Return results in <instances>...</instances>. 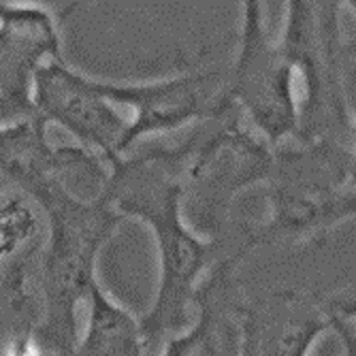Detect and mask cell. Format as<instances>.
Here are the masks:
<instances>
[{"label":"cell","instance_id":"cell-1","mask_svg":"<svg viewBox=\"0 0 356 356\" xmlns=\"http://www.w3.org/2000/svg\"><path fill=\"white\" fill-rule=\"evenodd\" d=\"M107 199L122 218L149 226L158 248V290L152 307L139 318L145 352L160 350L181 333L194 314L197 288L216 263L218 243L199 237L184 218L181 163L175 149H149L118 158L103 179Z\"/></svg>","mask_w":356,"mask_h":356},{"label":"cell","instance_id":"cell-2","mask_svg":"<svg viewBox=\"0 0 356 356\" xmlns=\"http://www.w3.org/2000/svg\"><path fill=\"white\" fill-rule=\"evenodd\" d=\"M24 190L45 211L49 239L41 258L43 316L32 331L58 356H71L79 339L77 309L99 282L96 263L124 218L105 192L81 199L60 173L35 177Z\"/></svg>","mask_w":356,"mask_h":356},{"label":"cell","instance_id":"cell-3","mask_svg":"<svg viewBox=\"0 0 356 356\" xmlns=\"http://www.w3.org/2000/svg\"><path fill=\"white\" fill-rule=\"evenodd\" d=\"M269 216L248 231L243 258L273 239H320L354 216V145L297 141L275 147L265 179Z\"/></svg>","mask_w":356,"mask_h":356},{"label":"cell","instance_id":"cell-4","mask_svg":"<svg viewBox=\"0 0 356 356\" xmlns=\"http://www.w3.org/2000/svg\"><path fill=\"white\" fill-rule=\"evenodd\" d=\"M341 3L286 5L280 49L305 81L299 105V141L354 143V122L346 94V39Z\"/></svg>","mask_w":356,"mask_h":356},{"label":"cell","instance_id":"cell-5","mask_svg":"<svg viewBox=\"0 0 356 356\" xmlns=\"http://www.w3.org/2000/svg\"><path fill=\"white\" fill-rule=\"evenodd\" d=\"M239 49L224 79V92L235 109L250 118L269 147L299 141V105L295 71L284 58L280 43L269 37L261 3L241 5Z\"/></svg>","mask_w":356,"mask_h":356},{"label":"cell","instance_id":"cell-6","mask_svg":"<svg viewBox=\"0 0 356 356\" xmlns=\"http://www.w3.org/2000/svg\"><path fill=\"white\" fill-rule=\"evenodd\" d=\"M218 120V131L177 147L184 201L207 226L226 216L243 188L265 184L273 163V147L239 124L235 107Z\"/></svg>","mask_w":356,"mask_h":356},{"label":"cell","instance_id":"cell-7","mask_svg":"<svg viewBox=\"0 0 356 356\" xmlns=\"http://www.w3.org/2000/svg\"><path fill=\"white\" fill-rule=\"evenodd\" d=\"M32 105L39 120L62 126L81 143V149L105 160L107 167L124 156L131 120L101 96L96 79L73 71L62 58L39 69L32 86Z\"/></svg>","mask_w":356,"mask_h":356},{"label":"cell","instance_id":"cell-8","mask_svg":"<svg viewBox=\"0 0 356 356\" xmlns=\"http://www.w3.org/2000/svg\"><path fill=\"white\" fill-rule=\"evenodd\" d=\"M96 88L111 105L131 107L135 113L124 139L126 152L141 137L173 133L199 120H218L235 107L224 92V79L216 71H192L147 83L96 79Z\"/></svg>","mask_w":356,"mask_h":356},{"label":"cell","instance_id":"cell-9","mask_svg":"<svg viewBox=\"0 0 356 356\" xmlns=\"http://www.w3.org/2000/svg\"><path fill=\"white\" fill-rule=\"evenodd\" d=\"M354 303L352 293L316 297L271 293L241 305V356H309L314 343L333 333L335 314Z\"/></svg>","mask_w":356,"mask_h":356},{"label":"cell","instance_id":"cell-10","mask_svg":"<svg viewBox=\"0 0 356 356\" xmlns=\"http://www.w3.org/2000/svg\"><path fill=\"white\" fill-rule=\"evenodd\" d=\"M62 58L54 15L41 5L0 3V122L37 118L32 86L43 64Z\"/></svg>","mask_w":356,"mask_h":356},{"label":"cell","instance_id":"cell-11","mask_svg":"<svg viewBox=\"0 0 356 356\" xmlns=\"http://www.w3.org/2000/svg\"><path fill=\"white\" fill-rule=\"evenodd\" d=\"M243 258L235 252L216 261L194 295L190 325L167 339L160 356H241V305L245 295L235 271Z\"/></svg>","mask_w":356,"mask_h":356},{"label":"cell","instance_id":"cell-12","mask_svg":"<svg viewBox=\"0 0 356 356\" xmlns=\"http://www.w3.org/2000/svg\"><path fill=\"white\" fill-rule=\"evenodd\" d=\"M86 331L71 356H145L139 318L96 282L86 299Z\"/></svg>","mask_w":356,"mask_h":356},{"label":"cell","instance_id":"cell-13","mask_svg":"<svg viewBox=\"0 0 356 356\" xmlns=\"http://www.w3.org/2000/svg\"><path fill=\"white\" fill-rule=\"evenodd\" d=\"M39 233V216L26 197L3 194L0 197V273L22 277L19 267L13 263L17 252L28 245Z\"/></svg>","mask_w":356,"mask_h":356},{"label":"cell","instance_id":"cell-14","mask_svg":"<svg viewBox=\"0 0 356 356\" xmlns=\"http://www.w3.org/2000/svg\"><path fill=\"white\" fill-rule=\"evenodd\" d=\"M0 356H58V354L51 352L45 343H41L32 327L26 325L11 335Z\"/></svg>","mask_w":356,"mask_h":356},{"label":"cell","instance_id":"cell-15","mask_svg":"<svg viewBox=\"0 0 356 356\" xmlns=\"http://www.w3.org/2000/svg\"><path fill=\"white\" fill-rule=\"evenodd\" d=\"M333 333L339 337L343 356H356V333H354V303L341 307L333 318Z\"/></svg>","mask_w":356,"mask_h":356}]
</instances>
